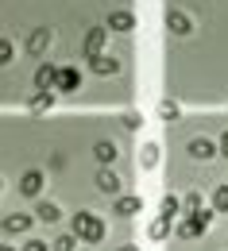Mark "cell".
Instances as JSON below:
<instances>
[{
	"mask_svg": "<svg viewBox=\"0 0 228 251\" xmlns=\"http://www.w3.org/2000/svg\"><path fill=\"white\" fill-rule=\"evenodd\" d=\"M89 70L101 74V77H108V74H116V58H108V54H93V58H89Z\"/></svg>",
	"mask_w": 228,
	"mask_h": 251,
	"instance_id": "cell-11",
	"label": "cell"
},
{
	"mask_svg": "<svg viewBox=\"0 0 228 251\" xmlns=\"http://www.w3.org/2000/svg\"><path fill=\"white\" fill-rule=\"evenodd\" d=\"M97 189L112 197V193H120V178H116L112 170H101V174H97Z\"/></svg>",
	"mask_w": 228,
	"mask_h": 251,
	"instance_id": "cell-12",
	"label": "cell"
},
{
	"mask_svg": "<svg viewBox=\"0 0 228 251\" xmlns=\"http://www.w3.org/2000/svg\"><path fill=\"white\" fill-rule=\"evenodd\" d=\"M166 31L170 35H194V20L186 12H166Z\"/></svg>",
	"mask_w": 228,
	"mask_h": 251,
	"instance_id": "cell-5",
	"label": "cell"
},
{
	"mask_svg": "<svg viewBox=\"0 0 228 251\" xmlns=\"http://www.w3.org/2000/svg\"><path fill=\"white\" fill-rule=\"evenodd\" d=\"M74 236L85 240V244H101L104 240V220L97 213H77L74 217Z\"/></svg>",
	"mask_w": 228,
	"mask_h": 251,
	"instance_id": "cell-1",
	"label": "cell"
},
{
	"mask_svg": "<svg viewBox=\"0 0 228 251\" xmlns=\"http://www.w3.org/2000/svg\"><path fill=\"white\" fill-rule=\"evenodd\" d=\"M58 70H62V66H39V70H35V85H39V93L58 89Z\"/></svg>",
	"mask_w": 228,
	"mask_h": 251,
	"instance_id": "cell-4",
	"label": "cell"
},
{
	"mask_svg": "<svg viewBox=\"0 0 228 251\" xmlns=\"http://www.w3.org/2000/svg\"><path fill=\"white\" fill-rule=\"evenodd\" d=\"M178 112H182L178 100H159V116H163V120H178Z\"/></svg>",
	"mask_w": 228,
	"mask_h": 251,
	"instance_id": "cell-20",
	"label": "cell"
},
{
	"mask_svg": "<svg viewBox=\"0 0 228 251\" xmlns=\"http://www.w3.org/2000/svg\"><path fill=\"white\" fill-rule=\"evenodd\" d=\"M213 155H217V147H213L209 139H190V158H197V162H209Z\"/></svg>",
	"mask_w": 228,
	"mask_h": 251,
	"instance_id": "cell-10",
	"label": "cell"
},
{
	"mask_svg": "<svg viewBox=\"0 0 228 251\" xmlns=\"http://www.w3.org/2000/svg\"><path fill=\"white\" fill-rule=\"evenodd\" d=\"M201 209V193H186V213H197Z\"/></svg>",
	"mask_w": 228,
	"mask_h": 251,
	"instance_id": "cell-25",
	"label": "cell"
},
{
	"mask_svg": "<svg viewBox=\"0 0 228 251\" xmlns=\"http://www.w3.org/2000/svg\"><path fill=\"white\" fill-rule=\"evenodd\" d=\"M58 89H62V93L81 89V74H77V66H62V70H58Z\"/></svg>",
	"mask_w": 228,
	"mask_h": 251,
	"instance_id": "cell-6",
	"label": "cell"
},
{
	"mask_svg": "<svg viewBox=\"0 0 228 251\" xmlns=\"http://www.w3.org/2000/svg\"><path fill=\"white\" fill-rule=\"evenodd\" d=\"M120 124L128 127V131H139V127H143V116H139V112H124V116H120Z\"/></svg>",
	"mask_w": 228,
	"mask_h": 251,
	"instance_id": "cell-23",
	"label": "cell"
},
{
	"mask_svg": "<svg viewBox=\"0 0 228 251\" xmlns=\"http://www.w3.org/2000/svg\"><path fill=\"white\" fill-rule=\"evenodd\" d=\"M139 209H143V197H131V193L116 197V217H139Z\"/></svg>",
	"mask_w": 228,
	"mask_h": 251,
	"instance_id": "cell-8",
	"label": "cell"
},
{
	"mask_svg": "<svg viewBox=\"0 0 228 251\" xmlns=\"http://www.w3.org/2000/svg\"><path fill=\"white\" fill-rule=\"evenodd\" d=\"M217 209H197V213H186V220L174 228L182 240H197V236H205V228H209V220H213Z\"/></svg>",
	"mask_w": 228,
	"mask_h": 251,
	"instance_id": "cell-2",
	"label": "cell"
},
{
	"mask_svg": "<svg viewBox=\"0 0 228 251\" xmlns=\"http://www.w3.org/2000/svg\"><path fill=\"white\" fill-rule=\"evenodd\" d=\"M108 31H135V16H131V12H112V16H108Z\"/></svg>",
	"mask_w": 228,
	"mask_h": 251,
	"instance_id": "cell-9",
	"label": "cell"
},
{
	"mask_svg": "<svg viewBox=\"0 0 228 251\" xmlns=\"http://www.w3.org/2000/svg\"><path fill=\"white\" fill-rule=\"evenodd\" d=\"M20 193H24V197H39V193H43V174H39V170H27V174L20 178Z\"/></svg>",
	"mask_w": 228,
	"mask_h": 251,
	"instance_id": "cell-7",
	"label": "cell"
},
{
	"mask_svg": "<svg viewBox=\"0 0 228 251\" xmlns=\"http://www.w3.org/2000/svg\"><path fill=\"white\" fill-rule=\"evenodd\" d=\"M104 43H108V27H89L85 31V58L104 54Z\"/></svg>",
	"mask_w": 228,
	"mask_h": 251,
	"instance_id": "cell-3",
	"label": "cell"
},
{
	"mask_svg": "<svg viewBox=\"0 0 228 251\" xmlns=\"http://www.w3.org/2000/svg\"><path fill=\"white\" fill-rule=\"evenodd\" d=\"M54 104V93H39V97H31V112H47Z\"/></svg>",
	"mask_w": 228,
	"mask_h": 251,
	"instance_id": "cell-21",
	"label": "cell"
},
{
	"mask_svg": "<svg viewBox=\"0 0 228 251\" xmlns=\"http://www.w3.org/2000/svg\"><path fill=\"white\" fill-rule=\"evenodd\" d=\"M213 209H217V213H228V186L213 189Z\"/></svg>",
	"mask_w": 228,
	"mask_h": 251,
	"instance_id": "cell-22",
	"label": "cell"
},
{
	"mask_svg": "<svg viewBox=\"0 0 228 251\" xmlns=\"http://www.w3.org/2000/svg\"><path fill=\"white\" fill-rule=\"evenodd\" d=\"M93 155H97V162H104V166H108V162L116 158V143H108V139H101L97 147H93Z\"/></svg>",
	"mask_w": 228,
	"mask_h": 251,
	"instance_id": "cell-17",
	"label": "cell"
},
{
	"mask_svg": "<svg viewBox=\"0 0 228 251\" xmlns=\"http://www.w3.org/2000/svg\"><path fill=\"white\" fill-rule=\"evenodd\" d=\"M74 244H77V236H58L51 248H54V251H74Z\"/></svg>",
	"mask_w": 228,
	"mask_h": 251,
	"instance_id": "cell-24",
	"label": "cell"
},
{
	"mask_svg": "<svg viewBox=\"0 0 228 251\" xmlns=\"http://www.w3.org/2000/svg\"><path fill=\"white\" fill-rule=\"evenodd\" d=\"M139 162H143V170H151V166L159 162V143H143V151H139Z\"/></svg>",
	"mask_w": 228,
	"mask_h": 251,
	"instance_id": "cell-18",
	"label": "cell"
},
{
	"mask_svg": "<svg viewBox=\"0 0 228 251\" xmlns=\"http://www.w3.org/2000/svg\"><path fill=\"white\" fill-rule=\"evenodd\" d=\"M221 155L228 158V127H225V131H221Z\"/></svg>",
	"mask_w": 228,
	"mask_h": 251,
	"instance_id": "cell-28",
	"label": "cell"
},
{
	"mask_svg": "<svg viewBox=\"0 0 228 251\" xmlns=\"http://www.w3.org/2000/svg\"><path fill=\"white\" fill-rule=\"evenodd\" d=\"M178 209H182V205H178L174 193H166L163 201H159V213H163V217H178Z\"/></svg>",
	"mask_w": 228,
	"mask_h": 251,
	"instance_id": "cell-19",
	"label": "cell"
},
{
	"mask_svg": "<svg viewBox=\"0 0 228 251\" xmlns=\"http://www.w3.org/2000/svg\"><path fill=\"white\" fill-rule=\"evenodd\" d=\"M0 62H12V43H8V39L0 43Z\"/></svg>",
	"mask_w": 228,
	"mask_h": 251,
	"instance_id": "cell-26",
	"label": "cell"
},
{
	"mask_svg": "<svg viewBox=\"0 0 228 251\" xmlns=\"http://www.w3.org/2000/svg\"><path fill=\"white\" fill-rule=\"evenodd\" d=\"M35 217L43 220V224H58V217H62V213H58V205H54V201H39Z\"/></svg>",
	"mask_w": 228,
	"mask_h": 251,
	"instance_id": "cell-14",
	"label": "cell"
},
{
	"mask_svg": "<svg viewBox=\"0 0 228 251\" xmlns=\"http://www.w3.org/2000/svg\"><path fill=\"white\" fill-rule=\"evenodd\" d=\"M170 220L174 217H163V213H159V220L147 228V236H151V240H166V236H170Z\"/></svg>",
	"mask_w": 228,
	"mask_h": 251,
	"instance_id": "cell-15",
	"label": "cell"
},
{
	"mask_svg": "<svg viewBox=\"0 0 228 251\" xmlns=\"http://www.w3.org/2000/svg\"><path fill=\"white\" fill-rule=\"evenodd\" d=\"M4 251H12V248H4Z\"/></svg>",
	"mask_w": 228,
	"mask_h": 251,
	"instance_id": "cell-30",
	"label": "cell"
},
{
	"mask_svg": "<svg viewBox=\"0 0 228 251\" xmlns=\"http://www.w3.org/2000/svg\"><path fill=\"white\" fill-rule=\"evenodd\" d=\"M24 251H54V248H47L43 240H31V244H27V248H24Z\"/></svg>",
	"mask_w": 228,
	"mask_h": 251,
	"instance_id": "cell-27",
	"label": "cell"
},
{
	"mask_svg": "<svg viewBox=\"0 0 228 251\" xmlns=\"http://www.w3.org/2000/svg\"><path fill=\"white\" fill-rule=\"evenodd\" d=\"M120 251H135V248H120Z\"/></svg>",
	"mask_w": 228,
	"mask_h": 251,
	"instance_id": "cell-29",
	"label": "cell"
},
{
	"mask_svg": "<svg viewBox=\"0 0 228 251\" xmlns=\"http://www.w3.org/2000/svg\"><path fill=\"white\" fill-rule=\"evenodd\" d=\"M47 47H51V31H47V27L31 31V39H27V50H31V54H43Z\"/></svg>",
	"mask_w": 228,
	"mask_h": 251,
	"instance_id": "cell-13",
	"label": "cell"
},
{
	"mask_svg": "<svg viewBox=\"0 0 228 251\" xmlns=\"http://www.w3.org/2000/svg\"><path fill=\"white\" fill-rule=\"evenodd\" d=\"M27 224H31V217L12 213V217H4V232H27Z\"/></svg>",
	"mask_w": 228,
	"mask_h": 251,
	"instance_id": "cell-16",
	"label": "cell"
}]
</instances>
